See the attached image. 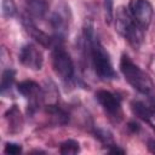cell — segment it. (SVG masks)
<instances>
[{
  "mask_svg": "<svg viewBox=\"0 0 155 155\" xmlns=\"http://www.w3.org/2000/svg\"><path fill=\"white\" fill-rule=\"evenodd\" d=\"M84 42L97 76L103 81L116 79V71L114 70L109 53L96 36L92 22H86L84 27Z\"/></svg>",
  "mask_w": 155,
  "mask_h": 155,
  "instance_id": "1",
  "label": "cell"
},
{
  "mask_svg": "<svg viewBox=\"0 0 155 155\" xmlns=\"http://www.w3.org/2000/svg\"><path fill=\"white\" fill-rule=\"evenodd\" d=\"M120 70L125 80L139 93L154 98L155 85L150 76L142 70L127 54H122L120 59Z\"/></svg>",
  "mask_w": 155,
  "mask_h": 155,
  "instance_id": "2",
  "label": "cell"
},
{
  "mask_svg": "<svg viewBox=\"0 0 155 155\" xmlns=\"http://www.w3.org/2000/svg\"><path fill=\"white\" fill-rule=\"evenodd\" d=\"M115 28L116 31L121 36H124L133 47H138L142 44L144 29L132 18L130 11L122 6L116 10Z\"/></svg>",
  "mask_w": 155,
  "mask_h": 155,
  "instance_id": "3",
  "label": "cell"
},
{
  "mask_svg": "<svg viewBox=\"0 0 155 155\" xmlns=\"http://www.w3.org/2000/svg\"><path fill=\"white\" fill-rule=\"evenodd\" d=\"M52 67L54 73L63 80L70 81L74 78V63L70 54L63 47H56L52 53Z\"/></svg>",
  "mask_w": 155,
  "mask_h": 155,
  "instance_id": "4",
  "label": "cell"
},
{
  "mask_svg": "<svg viewBox=\"0 0 155 155\" xmlns=\"http://www.w3.org/2000/svg\"><path fill=\"white\" fill-rule=\"evenodd\" d=\"M96 99L111 120L119 122L122 119L121 102L113 92L108 90H98L96 92Z\"/></svg>",
  "mask_w": 155,
  "mask_h": 155,
  "instance_id": "5",
  "label": "cell"
},
{
  "mask_svg": "<svg viewBox=\"0 0 155 155\" xmlns=\"http://www.w3.org/2000/svg\"><path fill=\"white\" fill-rule=\"evenodd\" d=\"M128 11L132 18L143 28H148L153 18V6L149 0H130Z\"/></svg>",
  "mask_w": 155,
  "mask_h": 155,
  "instance_id": "6",
  "label": "cell"
},
{
  "mask_svg": "<svg viewBox=\"0 0 155 155\" xmlns=\"http://www.w3.org/2000/svg\"><path fill=\"white\" fill-rule=\"evenodd\" d=\"M19 62L29 69L40 70L44 64V57L34 44H25L19 51Z\"/></svg>",
  "mask_w": 155,
  "mask_h": 155,
  "instance_id": "7",
  "label": "cell"
},
{
  "mask_svg": "<svg viewBox=\"0 0 155 155\" xmlns=\"http://www.w3.org/2000/svg\"><path fill=\"white\" fill-rule=\"evenodd\" d=\"M22 24L25 29V31L29 34V36H31L36 42H39L41 46L44 47H50L52 44V39L48 34H46L44 30L39 29L35 23L33 22V18H30L28 15L22 16Z\"/></svg>",
  "mask_w": 155,
  "mask_h": 155,
  "instance_id": "8",
  "label": "cell"
},
{
  "mask_svg": "<svg viewBox=\"0 0 155 155\" xmlns=\"http://www.w3.org/2000/svg\"><path fill=\"white\" fill-rule=\"evenodd\" d=\"M17 91L19 92V94H22L24 98H28L31 102L30 107H35L39 98L42 97L41 88H40L39 84L33 80H23V81L18 82Z\"/></svg>",
  "mask_w": 155,
  "mask_h": 155,
  "instance_id": "9",
  "label": "cell"
},
{
  "mask_svg": "<svg viewBox=\"0 0 155 155\" xmlns=\"http://www.w3.org/2000/svg\"><path fill=\"white\" fill-rule=\"evenodd\" d=\"M51 25L54 31L56 38L59 40H64L68 35V19L65 13H63L61 10H57L51 16Z\"/></svg>",
  "mask_w": 155,
  "mask_h": 155,
  "instance_id": "10",
  "label": "cell"
},
{
  "mask_svg": "<svg viewBox=\"0 0 155 155\" xmlns=\"http://www.w3.org/2000/svg\"><path fill=\"white\" fill-rule=\"evenodd\" d=\"M131 107V110L133 113V115H136L138 119L145 121L147 124H149L153 128L154 127V124H153V117H154V113H153V109H151V105H147L144 102L142 101H138V99H133L130 104Z\"/></svg>",
  "mask_w": 155,
  "mask_h": 155,
  "instance_id": "11",
  "label": "cell"
},
{
  "mask_svg": "<svg viewBox=\"0 0 155 155\" xmlns=\"http://www.w3.org/2000/svg\"><path fill=\"white\" fill-rule=\"evenodd\" d=\"M27 15L30 18L42 19L48 10L46 0H23Z\"/></svg>",
  "mask_w": 155,
  "mask_h": 155,
  "instance_id": "12",
  "label": "cell"
},
{
  "mask_svg": "<svg viewBox=\"0 0 155 155\" xmlns=\"http://www.w3.org/2000/svg\"><path fill=\"white\" fill-rule=\"evenodd\" d=\"M5 119L7 121L8 131L11 133H18L23 128V116L18 109L17 105H12L6 113H5Z\"/></svg>",
  "mask_w": 155,
  "mask_h": 155,
  "instance_id": "13",
  "label": "cell"
},
{
  "mask_svg": "<svg viewBox=\"0 0 155 155\" xmlns=\"http://www.w3.org/2000/svg\"><path fill=\"white\" fill-rule=\"evenodd\" d=\"M15 79H16V70L12 69V68L5 69L2 71L1 82H0V90H1V92H5L6 90H8L13 85Z\"/></svg>",
  "mask_w": 155,
  "mask_h": 155,
  "instance_id": "14",
  "label": "cell"
},
{
  "mask_svg": "<svg viewBox=\"0 0 155 155\" xmlns=\"http://www.w3.org/2000/svg\"><path fill=\"white\" fill-rule=\"evenodd\" d=\"M80 151L79 142L75 139H67L61 143L59 145V153L62 155H75Z\"/></svg>",
  "mask_w": 155,
  "mask_h": 155,
  "instance_id": "15",
  "label": "cell"
},
{
  "mask_svg": "<svg viewBox=\"0 0 155 155\" xmlns=\"http://www.w3.org/2000/svg\"><path fill=\"white\" fill-rule=\"evenodd\" d=\"M1 12L4 18L13 17L17 12V6L15 0H2L1 1Z\"/></svg>",
  "mask_w": 155,
  "mask_h": 155,
  "instance_id": "16",
  "label": "cell"
},
{
  "mask_svg": "<svg viewBox=\"0 0 155 155\" xmlns=\"http://www.w3.org/2000/svg\"><path fill=\"white\" fill-rule=\"evenodd\" d=\"M4 153L7 155H18L22 153V145L13 142H7L4 148Z\"/></svg>",
  "mask_w": 155,
  "mask_h": 155,
  "instance_id": "17",
  "label": "cell"
},
{
  "mask_svg": "<svg viewBox=\"0 0 155 155\" xmlns=\"http://www.w3.org/2000/svg\"><path fill=\"white\" fill-rule=\"evenodd\" d=\"M104 12H105V22L110 23L114 17V0H104Z\"/></svg>",
  "mask_w": 155,
  "mask_h": 155,
  "instance_id": "18",
  "label": "cell"
},
{
  "mask_svg": "<svg viewBox=\"0 0 155 155\" xmlns=\"http://www.w3.org/2000/svg\"><path fill=\"white\" fill-rule=\"evenodd\" d=\"M96 137L102 142V143H104V144H107V145H109V144H111L113 142V138H111V134L108 132V131H105V130H101V128H98V130H96Z\"/></svg>",
  "mask_w": 155,
  "mask_h": 155,
  "instance_id": "19",
  "label": "cell"
},
{
  "mask_svg": "<svg viewBox=\"0 0 155 155\" xmlns=\"http://www.w3.org/2000/svg\"><path fill=\"white\" fill-rule=\"evenodd\" d=\"M108 153L109 154H120V155H122V154H125V150L124 149H121L119 145H116V144H109V149H108Z\"/></svg>",
  "mask_w": 155,
  "mask_h": 155,
  "instance_id": "20",
  "label": "cell"
},
{
  "mask_svg": "<svg viewBox=\"0 0 155 155\" xmlns=\"http://www.w3.org/2000/svg\"><path fill=\"white\" fill-rule=\"evenodd\" d=\"M127 128L132 132V133H137V132H139V130H140V126L137 124V122H134V121H131V122H128V125H127Z\"/></svg>",
  "mask_w": 155,
  "mask_h": 155,
  "instance_id": "21",
  "label": "cell"
},
{
  "mask_svg": "<svg viewBox=\"0 0 155 155\" xmlns=\"http://www.w3.org/2000/svg\"><path fill=\"white\" fill-rule=\"evenodd\" d=\"M148 150L153 154H155V139H149L148 140Z\"/></svg>",
  "mask_w": 155,
  "mask_h": 155,
  "instance_id": "22",
  "label": "cell"
}]
</instances>
